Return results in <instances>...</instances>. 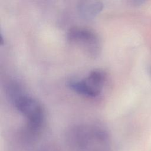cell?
<instances>
[{
  "label": "cell",
  "instance_id": "1",
  "mask_svg": "<svg viewBox=\"0 0 151 151\" xmlns=\"http://www.w3.org/2000/svg\"><path fill=\"white\" fill-rule=\"evenodd\" d=\"M16 109L26 118L28 130L38 132L44 123V111L41 104L34 98L22 93L13 101Z\"/></svg>",
  "mask_w": 151,
  "mask_h": 151
},
{
  "label": "cell",
  "instance_id": "2",
  "mask_svg": "<svg viewBox=\"0 0 151 151\" xmlns=\"http://www.w3.org/2000/svg\"><path fill=\"white\" fill-rule=\"evenodd\" d=\"M106 78V74L103 70L95 69L84 78L69 80L67 86L79 94L88 97H96L102 91Z\"/></svg>",
  "mask_w": 151,
  "mask_h": 151
},
{
  "label": "cell",
  "instance_id": "3",
  "mask_svg": "<svg viewBox=\"0 0 151 151\" xmlns=\"http://www.w3.org/2000/svg\"><path fill=\"white\" fill-rule=\"evenodd\" d=\"M68 41L80 47L90 57H97L100 51V42L92 30L81 27L71 28L67 35Z\"/></svg>",
  "mask_w": 151,
  "mask_h": 151
},
{
  "label": "cell",
  "instance_id": "4",
  "mask_svg": "<svg viewBox=\"0 0 151 151\" xmlns=\"http://www.w3.org/2000/svg\"><path fill=\"white\" fill-rule=\"evenodd\" d=\"M77 8L82 18L91 19L102 11L103 4L98 1H81L78 2Z\"/></svg>",
  "mask_w": 151,
  "mask_h": 151
}]
</instances>
